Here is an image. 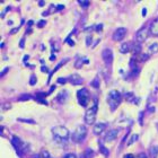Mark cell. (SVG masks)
<instances>
[{
  "mask_svg": "<svg viewBox=\"0 0 158 158\" xmlns=\"http://www.w3.org/2000/svg\"><path fill=\"white\" fill-rule=\"evenodd\" d=\"M138 158H147V157H146L145 154H140V155L138 156Z\"/></svg>",
  "mask_w": 158,
  "mask_h": 158,
  "instance_id": "obj_36",
  "label": "cell"
},
{
  "mask_svg": "<svg viewBox=\"0 0 158 158\" xmlns=\"http://www.w3.org/2000/svg\"><path fill=\"white\" fill-rule=\"evenodd\" d=\"M91 86H93V87H95V88H98V87H99V79H98V77H96L94 80H93Z\"/></svg>",
  "mask_w": 158,
  "mask_h": 158,
  "instance_id": "obj_26",
  "label": "cell"
},
{
  "mask_svg": "<svg viewBox=\"0 0 158 158\" xmlns=\"http://www.w3.org/2000/svg\"><path fill=\"white\" fill-rule=\"evenodd\" d=\"M102 59L107 66H111L113 61V52L111 49H105L102 52Z\"/></svg>",
  "mask_w": 158,
  "mask_h": 158,
  "instance_id": "obj_7",
  "label": "cell"
},
{
  "mask_svg": "<svg viewBox=\"0 0 158 158\" xmlns=\"http://www.w3.org/2000/svg\"><path fill=\"white\" fill-rule=\"evenodd\" d=\"M41 157L42 158H51V156H50V154H49L48 150L42 149V151H41Z\"/></svg>",
  "mask_w": 158,
  "mask_h": 158,
  "instance_id": "obj_24",
  "label": "cell"
},
{
  "mask_svg": "<svg viewBox=\"0 0 158 158\" xmlns=\"http://www.w3.org/2000/svg\"><path fill=\"white\" fill-rule=\"evenodd\" d=\"M24 38H21V41H20V44H19V46H20V48L21 49H23V48H24Z\"/></svg>",
  "mask_w": 158,
  "mask_h": 158,
  "instance_id": "obj_32",
  "label": "cell"
},
{
  "mask_svg": "<svg viewBox=\"0 0 158 158\" xmlns=\"http://www.w3.org/2000/svg\"><path fill=\"white\" fill-rule=\"evenodd\" d=\"M125 98H126V101L128 102H132V101H134V95H133V93H126L125 94Z\"/></svg>",
  "mask_w": 158,
  "mask_h": 158,
  "instance_id": "obj_22",
  "label": "cell"
},
{
  "mask_svg": "<svg viewBox=\"0 0 158 158\" xmlns=\"http://www.w3.org/2000/svg\"><path fill=\"white\" fill-rule=\"evenodd\" d=\"M64 8V6H62V5H60V6H58V7H56V9H58V10H61V9H63Z\"/></svg>",
  "mask_w": 158,
  "mask_h": 158,
  "instance_id": "obj_35",
  "label": "cell"
},
{
  "mask_svg": "<svg viewBox=\"0 0 158 158\" xmlns=\"http://www.w3.org/2000/svg\"><path fill=\"white\" fill-rule=\"evenodd\" d=\"M93 155H94L93 150L87 149V150H86V153H85V158H91V157H93Z\"/></svg>",
  "mask_w": 158,
  "mask_h": 158,
  "instance_id": "obj_27",
  "label": "cell"
},
{
  "mask_svg": "<svg viewBox=\"0 0 158 158\" xmlns=\"http://www.w3.org/2000/svg\"><path fill=\"white\" fill-rule=\"evenodd\" d=\"M86 136H87V128L85 125H78L77 129L75 130V132L72 133V141L73 142H83L85 140Z\"/></svg>",
  "mask_w": 158,
  "mask_h": 158,
  "instance_id": "obj_3",
  "label": "cell"
},
{
  "mask_svg": "<svg viewBox=\"0 0 158 158\" xmlns=\"http://www.w3.org/2000/svg\"><path fill=\"white\" fill-rule=\"evenodd\" d=\"M149 153H150V156L153 158H157L158 156V147L157 146H153V147L149 149Z\"/></svg>",
  "mask_w": 158,
  "mask_h": 158,
  "instance_id": "obj_16",
  "label": "cell"
},
{
  "mask_svg": "<svg viewBox=\"0 0 158 158\" xmlns=\"http://www.w3.org/2000/svg\"><path fill=\"white\" fill-rule=\"evenodd\" d=\"M68 61H69V59H66V60H63V61H61L59 64H58V66H56L55 68H54V70H53V71H52V73H54V72H55V71H56V70H58V69H60V68H61L62 66H63V64H66V63H67Z\"/></svg>",
  "mask_w": 158,
  "mask_h": 158,
  "instance_id": "obj_20",
  "label": "cell"
},
{
  "mask_svg": "<svg viewBox=\"0 0 158 158\" xmlns=\"http://www.w3.org/2000/svg\"><path fill=\"white\" fill-rule=\"evenodd\" d=\"M138 137H139L138 134H132L131 137H130V139H129V141H128V143H126V145H128V146H131L132 143H134V142L138 140Z\"/></svg>",
  "mask_w": 158,
  "mask_h": 158,
  "instance_id": "obj_18",
  "label": "cell"
},
{
  "mask_svg": "<svg viewBox=\"0 0 158 158\" xmlns=\"http://www.w3.org/2000/svg\"><path fill=\"white\" fill-rule=\"evenodd\" d=\"M63 158H77V156H76L75 154H67Z\"/></svg>",
  "mask_w": 158,
  "mask_h": 158,
  "instance_id": "obj_30",
  "label": "cell"
},
{
  "mask_svg": "<svg viewBox=\"0 0 158 158\" xmlns=\"http://www.w3.org/2000/svg\"><path fill=\"white\" fill-rule=\"evenodd\" d=\"M67 97H68V91H61L59 94V96H58V101H59L60 103H63V102H66V99H67Z\"/></svg>",
  "mask_w": 158,
  "mask_h": 158,
  "instance_id": "obj_15",
  "label": "cell"
},
{
  "mask_svg": "<svg viewBox=\"0 0 158 158\" xmlns=\"http://www.w3.org/2000/svg\"><path fill=\"white\" fill-rule=\"evenodd\" d=\"M34 158H42L41 156H36V157H34Z\"/></svg>",
  "mask_w": 158,
  "mask_h": 158,
  "instance_id": "obj_41",
  "label": "cell"
},
{
  "mask_svg": "<svg viewBox=\"0 0 158 158\" xmlns=\"http://www.w3.org/2000/svg\"><path fill=\"white\" fill-rule=\"evenodd\" d=\"M69 80L72 85H81L84 83V78H81L78 73H72V75L70 76Z\"/></svg>",
  "mask_w": 158,
  "mask_h": 158,
  "instance_id": "obj_10",
  "label": "cell"
},
{
  "mask_svg": "<svg viewBox=\"0 0 158 158\" xmlns=\"http://www.w3.org/2000/svg\"><path fill=\"white\" fill-rule=\"evenodd\" d=\"M32 97H31V95L28 94H24V95H20V96L18 97V101H20V102H23V101H28V99H31Z\"/></svg>",
  "mask_w": 158,
  "mask_h": 158,
  "instance_id": "obj_21",
  "label": "cell"
},
{
  "mask_svg": "<svg viewBox=\"0 0 158 158\" xmlns=\"http://www.w3.org/2000/svg\"><path fill=\"white\" fill-rule=\"evenodd\" d=\"M146 15H147V9H143V10H142V16H146Z\"/></svg>",
  "mask_w": 158,
  "mask_h": 158,
  "instance_id": "obj_37",
  "label": "cell"
},
{
  "mask_svg": "<svg viewBox=\"0 0 158 158\" xmlns=\"http://www.w3.org/2000/svg\"><path fill=\"white\" fill-rule=\"evenodd\" d=\"M68 79L67 78H59L58 79V83H61V84H64V83H67Z\"/></svg>",
  "mask_w": 158,
  "mask_h": 158,
  "instance_id": "obj_31",
  "label": "cell"
},
{
  "mask_svg": "<svg viewBox=\"0 0 158 158\" xmlns=\"http://www.w3.org/2000/svg\"><path fill=\"white\" fill-rule=\"evenodd\" d=\"M18 121L19 122H26V123H32V124H34L35 122L33 120H26V119H18Z\"/></svg>",
  "mask_w": 158,
  "mask_h": 158,
  "instance_id": "obj_28",
  "label": "cell"
},
{
  "mask_svg": "<svg viewBox=\"0 0 158 158\" xmlns=\"http://www.w3.org/2000/svg\"><path fill=\"white\" fill-rule=\"evenodd\" d=\"M11 143H13L14 147L17 149V151H19L21 148H24V147H23V146H24V143H23V142H21V140L19 139L18 137H16V136H14V137L11 138Z\"/></svg>",
  "mask_w": 158,
  "mask_h": 158,
  "instance_id": "obj_12",
  "label": "cell"
},
{
  "mask_svg": "<svg viewBox=\"0 0 158 158\" xmlns=\"http://www.w3.org/2000/svg\"><path fill=\"white\" fill-rule=\"evenodd\" d=\"M42 71H48V68H44V67H42Z\"/></svg>",
  "mask_w": 158,
  "mask_h": 158,
  "instance_id": "obj_40",
  "label": "cell"
},
{
  "mask_svg": "<svg viewBox=\"0 0 158 158\" xmlns=\"http://www.w3.org/2000/svg\"><path fill=\"white\" fill-rule=\"evenodd\" d=\"M125 35H126V28L120 27V28H118L115 32L113 33V40L116 41V42H118V41H122L125 37Z\"/></svg>",
  "mask_w": 158,
  "mask_h": 158,
  "instance_id": "obj_8",
  "label": "cell"
},
{
  "mask_svg": "<svg viewBox=\"0 0 158 158\" xmlns=\"http://www.w3.org/2000/svg\"><path fill=\"white\" fill-rule=\"evenodd\" d=\"M8 70H9V68H6L5 70H2V72H1V76H3V75H5V73L7 72V71H8Z\"/></svg>",
  "mask_w": 158,
  "mask_h": 158,
  "instance_id": "obj_34",
  "label": "cell"
},
{
  "mask_svg": "<svg viewBox=\"0 0 158 158\" xmlns=\"http://www.w3.org/2000/svg\"><path fill=\"white\" fill-rule=\"evenodd\" d=\"M52 134L54 137V140H55L58 143H66L69 139L70 132L66 126L63 125H56L52 129Z\"/></svg>",
  "mask_w": 158,
  "mask_h": 158,
  "instance_id": "obj_1",
  "label": "cell"
},
{
  "mask_svg": "<svg viewBox=\"0 0 158 158\" xmlns=\"http://www.w3.org/2000/svg\"><path fill=\"white\" fill-rule=\"evenodd\" d=\"M149 32L153 36H158V18H156L154 21H151L149 27Z\"/></svg>",
  "mask_w": 158,
  "mask_h": 158,
  "instance_id": "obj_11",
  "label": "cell"
},
{
  "mask_svg": "<svg viewBox=\"0 0 158 158\" xmlns=\"http://www.w3.org/2000/svg\"><path fill=\"white\" fill-rule=\"evenodd\" d=\"M118 134H119L118 129H112V130H110V131L106 133V136H105V141H113L114 139L118 138Z\"/></svg>",
  "mask_w": 158,
  "mask_h": 158,
  "instance_id": "obj_9",
  "label": "cell"
},
{
  "mask_svg": "<svg viewBox=\"0 0 158 158\" xmlns=\"http://www.w3.org/2000/svg\"><path fill=\"white\" fill-rule=\"evenodd\" d=\"M149 50H150V52L154 54L158 53V43H153V44L149 46Z\"/></svg>",
  "mask_w": 158,
  "mask_h": 158,
  "instance_id": "obj_17",
  "label": "cell"
},
{
  "mask_svg": "<svg viewBox=\"0 0 158 158\" xmlns=\"http://www.w3.org/2000/svg\"><path fill=\"white\" fill-rule=\"evenodd\" d=\"M105 129H106V124H104V123H97V124H95V125H94L93 131H94L95 134L99 136V134H101L103 131H104Z\"/></svg>",
  "mask_w": 158,
  "mask_h": 158,
  "instance_id": "obj_13",
  "label": "cell"
},
{
  "mask_svg": "<svg viewBox=\"0 0 158 158\" xmlns=\"http://www.w3.org/2000/svg\"><path fill=\"white\" fill-rule=\"evenodd\" d=\"M99 151H101V153H102L104 156H106V157L110 155V151H108V149H106V148H105L103 145H99Z\"/></svg>",
  "mask_w": 158,
  "mask_h": 158,
  "instance_id": "obj_19",
  "label": "cell"
},
{
  "mask_svg": "<svg viewBox=\"0 0 158 158\" xmlns=\"http://www.w3.org/2000/svg\"><path fill=\"white\" fill-rule=\"evenodd\" d=\"M78 2H79V5H80L81 7H88L90 1H89V0H79Z\"/></svg>",
  "mask_w": 158,
  "mask_h": 158,
  "instance_id": "obj_25",
  "label": "cell"
},
{
  "mask_svg": "<svg viewBox=\"0 0 158 158\" xmlns=\"http://www.w3.org/2000/svg\"><path fill=\"white\" fill-rule=\"evenodd\" d=\"M38 2H40V3H38L40 6H44V1H42V0H41V1H38Z\"/></svg>",
  "mask_w": 158,
  "mask_h": 158,
  "instance_id": "obj_39",
  "label": "cell"
},
{
  "mask_svg": "<svg viewBox=\"0 0 158 158\" xmlns=\"http://www.w3.org/2000/svg\"><path fill=\"white\" fill-rule=\"evenodd\" d=\"M44 24H45V20H42L41 23H38V27H42L44 26Z\"/></svg>",
  "mask_w": 158,
  "mask_h": 158,
  "instance_id": "obj_33",
  "label": "cell"
},
{
  "mask_svg": "<svg viewBox=\"0 0 158 158\" xmlns=\"http://www.w3.org/2000/svg\"><path fill=\"white\" fill-rule=\"evenodd\" d=\"M131 46L132 45H131V43H130V42L123 43V44H121V46H120V52H121V53H126V52L131 51V50H132Z\"/></svg>",
  "mask_w": 158,
  "mask_h": 158,
  "instance_id": "obj_14",
  "label": "cell"
},
{
  "mask_svg": "<svg viewBox=\"0 0 158 158\" xmlns=\"http://www.w3.org/2000/svg\"><path fill=\"white\" fill-rule=\"evenodd\" d=\"M30 84H31V85H35V84H36V77H35V76L34 75H33L32 76V77H31V80H30Z\"/></svg>",
  "mask_w": 158,
  "mask_h": 158,
  "instance_id": "obj_29",
  "label": "cell"
},
{
  "mask_svg": "<svg viewBox=\"0 0 158 158\" xmlns=\"http://www.w3.org/2000/svg\"><path fill=\"white\" fill-rule=\"evenodd\" d=\"M121 99H122V95L120 94V91L118 90H112L108 94V97H107V103H108V105H110L111 110L114 111L116 108V107L119 106V104H120Z\"/></svg>",
  "mask_w": 158,
  "mask_h": 158,
  "instance_id": "obj_2",
  "label": "cell"
},
{
  "mask_svg": "<svg viewBox=\"0 0 158 158\" xmlns=\"http://www.w3.org/2000/svg\"><path fill=\"white\" fill-rule=\"evenodd\" d=\"M97 103L95 102V105L93 107H90V108H88V110L86 111L85 113V122L86 124H89V125H91V124H94L95 120H96V114H97Z\"/></svg>",
  "mask_w": 158,
  "mask_h": 158,
  "instance_id": "obj_4",
  "label": "cell"
},
{
  "mask_svg": "<svg viewBox=\"0 0 158 158\" xmlns=\"http://www.w3.org/2000/svg\"><path fill=\"white\" fill-rule=\"evenodd\" d=\"M84 62H88V61H87V60H83L81 58H79V59L77 60V62L75 63V67H76V68H80L81 66H83Z\"/></svg>",
  "mask_w": 158,
  "mask_h": 158,
  "instance_id": "obj_23",
  "label": "cell"
},
{
  "mask_svg": "<svg viewBox=\"0 0 158 158\" xmlns=\"http://www.w3.org/2000/svg\"><path fill=\"white\" fill-rule=\"evenodd\" d=\"M124 158H134V157H133V155H131V154H129V155H126Z\"/></svg>",
  "mask_w": 158,
  "mask_h": 158,
  "instance_id": "obj_38",
  "label": "cell"
},
{
  "mask_svg": "<svg viewBox=\"0 0 158 158\" xmlns=\"http://www.w3.org/2000/svg\"><path fill=\"white\" fill-rule=\"evenodd\" d=\"M149 30L147 28H142V30H139L137 33H136V41L138 43H142L145 42L148 38V35H149Z\"/></svg>",
  "mask_w": 158,
  "mask_h": 158,
  "instance_id": "obj_6",
  "label": "cell"
},
{
  "mask_svg": "<svg viewBox=\"0 0 158 158\" xmlns=\"http://www.w3.org/2000/svg\"><path fill=\"white\" fill-rule=\"evenodd\" d=\"M77 97H78V101H79V104L81 106H87V104L89 102V93L87 89L83 88L80 90H78Z\"/></svg>",
  "mask_w": 158,
  "mask_h": 158,
  "instance_id": "obj_5",
  "label": "cell"
}]
</instances>
